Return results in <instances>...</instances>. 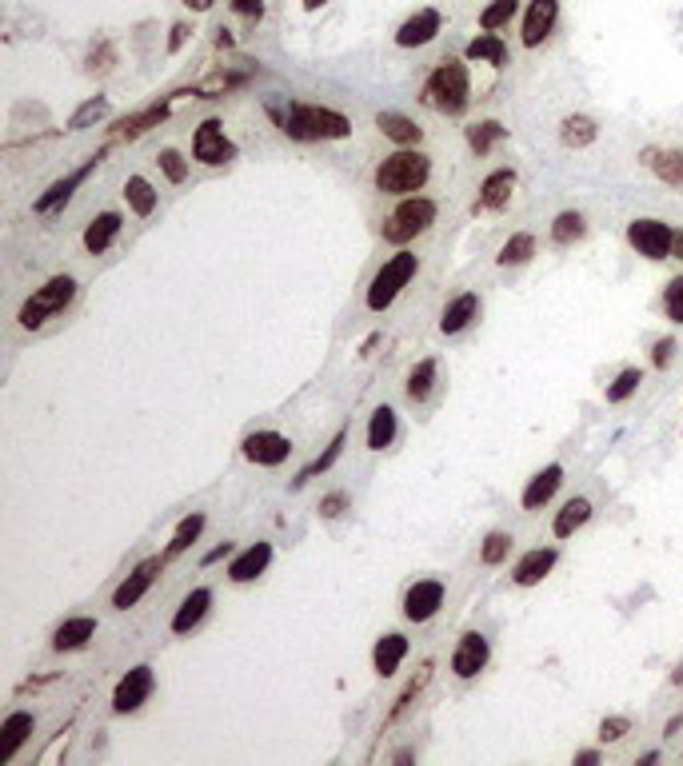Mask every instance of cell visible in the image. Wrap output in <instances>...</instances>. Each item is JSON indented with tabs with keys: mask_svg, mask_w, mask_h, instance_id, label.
<instances>
[{
	"mask_svg": "<svg viewBox=\"0 0 683 766\" xmlns=\"http://www.w3.org/2000/svg\"><path fill=\"white\" fill-rule=\"evenodd\" d=\"M272 113L280 116V128L296 140H344L351 133V124L332 108L320 104H288V113H280L272 104Z\"/></svg>",
	"mask_w": 683,
	"mask_h": 766,
	"instance_id": "1",
	"label": "cell"
},
{
	"mask_svg": "<svg viewBox=\"0 0 683 766\" xmlns=\"http://www.w3.org/2000/svg\"><path fill=\"white\" fill-rule=\"evenodd\" d=\"M424 100L436 113L444 116H460L468 108V68L460 60H444V64L431 73L428 88H424Z\"/></svg>",
	"mask_w": 683,
	"mask_h": 766,
	"instance_id": "2",
	"label": "cell"
},
{
	"mask_svg": "<svg viewBox=\"0 0 683 766\" xmlns=\"http://www.w3.org/2000/svg\"><path fill=\"white\" fill-rule=\"evenodd\" d=\"M428 172H431V164L424 152H396L376 168V188L388 192V196H408V192L424 188Z\"/></svg>",
	"mask_w": 683,
	"mask_h": 766,
	"instance_id": "3",
	"label": "cell"
},
{
	"mask_svg": "<svg viewBox=\"0 0 683 766\" xmlns=\"http://www.w3.org/2000/svg\"><path fill=\"white\" fill-rule=\"evenodd\" d=\"M411 276H416V256H411V251H396V256H391L388 264L376 271V280H371V288H368V308H371V311H384L391 300L400 296V288H404Z\"/></svg>",
	"mask_w": 683,
	"mask_h": 766,
	"instance_id": "4",
	"label": "cell"
},
{
	"mask_svg": "<svg viewBox=\"0 0 683 766\" xmlns=\"http://www.w3.org/2000/svg\"><path fill=\"white\" fill-rule=\"evenodd\" d=\"M73 296H76V280L73 276H53L33 300H28L25 308H20V324H25V328H40L48 316H56V311L64 308Z\"/></svg>",
	"mask_w": 683,
	"mask_h": 766,
	"instance_id": "5",
	"label": "cell"
},
{
	"mask_svg": "<svg viewBox=\"0 0 683 766\" xmlns=\"http://www.w3.org/2000/svg\"><path fill=\"white\" fill-rule=\"evenodd\" d=\"M431 220H436V204H431V200L411 196V200H404V204L391 211V220L384 224V236L391 240V244H408V240H416Z\"/></svg>",
	"mask_w": 683,
	"mask_h": 766,
	"instance_id": "6",
	"label": "cell"
},
{
	"mask_svg": "<svg viewBox=\"0 0 683 766\" xmlns=\"http://www.w3.org/2000/svg\"><path fill=\"white\" fill-rule=\"evenodd\" d=\"M193 152L200 164H228V160L236 156L233 140L224 136V128H220V120H204V124L196 128V140H193Z\"/></svg>",
	"mask_w": 683,
	"mask_h": 766,
	"instance_id": "7",
	"label": "cell"
},
{
	"mask_svg": "<svg viewBox=\"0 0 683 766\" xmlns=\"http://www.w3.org/2000/svg\"><path fill=\"white\" fill-rule=\"evenodd\" d=\"M671 236H676V231H671L668 224H659V220H636V224L628 228L631 248L648 260H664L671 251Z\"/></svg>",
	"mask_w": 683,
	"mask_h": 766,
	"instance_id": "8",
	"label": "cell"
},
{
	"mask_svg": "<svg viewBox=\"0 0 683 766\" xmlns=\"http://www.w3.org/2000/svg\"><path fill=\"white\" fill-rule=\"evenodd\" d=\"M153 667H133L124 674V679L116 683V694H113V707L120 711V714H128V711H136L140 702L153 694Z\"/></svg>",
	"mask_w": 683,
	"mask_h": 766,
	"instance_id": "9",
	"label": "cell"
},
{
	"mask_svg": "<svg viewBox=\"0 0 683 766\" xmlns=\"http://www.w3.org/2000/svg\"><path fill=\"white\" fill-rule=\"evenodd\" d=\"M440 603H444V583L424 579V583H416V587L404 594V614L411 623H428L431 614L440 611Z\"/></svg>",
	"mask_w": 683,
	"mask_h": 766,
	"instance_id": "10",
	"label": "cell"
},
{
	"mask_svg": "<svg viewBox=\"0 0 683 766\" xmlns=\"http://www.w3.org/2000/svg\"><path fill=\"white\" fill-rule=\"evenodd\" d=\"M156 571H160V559H144L140 567L128 574L124 583L116 587V594H113V607L116 611H128V607H136L140 599H144V591L153 587V579H156Z\"/></svg>",
	"mask_w": 683,
	"mask_h": 766,
	"instance_id": "11",
	"label": "cell"
},
{
	"mask_svg": "<svg viewBox=\"0 0 683 766\" xmlns=\"http://www.w3.org/2000/svg\"><path fill=\"white\" fill-rule=\"evenodd\" d=\"M288 451H292V443H288L284 436H276V431H256V436L244 439V456L252 459V463H264V467L284 463Z\"/></svg>",
	"mask_w": 683,
	"mask_h": 766,
	"instance_id": "12",
	"label": "cell"
},
{
	"mask_svg": "<svg viewBox=\"0 0 683 766\" xmlns=\"http://www.w3.org/2000/svg\"><path fill=\"white\" fill-rule=\"evenodd\" d=\"M436 33H440V13L436 8H420L416 16L400 25L396 44L400 48H420V44H428V40H436Z\"/></svg>",
	"mask_w": 683,
	"mask_h": 766,
	"instance_id": "13",
	"label": "cell"
},
{
	"mask_svg": "<svg viewBox=\"0 0 683 766\" xmlns=\"http://www.w3.org/2000/svg\"><path fill=\"white\" fill-rule=\"evenodd\" d=\"M484 663H488V639L484 634H464L456 654H451V671H456L460 679H471V674L484 671Z\"/></svg>",
	"mask_w": 683,
	"mask_h": 766,
	"instance_id": "14",
	"label": "cell"
},
{
	"mask_svg": "<svg viewBox=\"0 0 683 766\" xmlns=\"http://www.w3.org/2000/svg\"><path fill=\"white\" fill-rule=\"evenodd\" d=\"M556 16H559V0H531L528 20H524V44L536 48L556 28Z\"/></svg>",
	"mask_w": 683,
	"mask_h": 766,
	"instance_id": "15",
	"label": "cell"
},
{
	"mask_svg": "<svg viewBox=\"0 0 683 766\" xmlns=\"http://www.w3.org/2000/svg\"><path fill=\"white\" fill-rule=\"evenodd\" d=\"M268 563H272V547H268V543H252V547L228 567V574H233V583H252L256 574H264Z\"/></svg>",
	"mask_w": 683,
	"mask_h": 766,
	"instance_id": "16",
	"label": "cell"
},
{
	"mask_svg": "<svg viewBox=\"0 0 683 766\" xmlns=\"http://www.w3.org/2000/svg\"><path fill=\"white\" fill-rule=\"evenodd\" d=\"M559 483H564V467H559V463H551V467H544L536 479L528 483V491H524V507H528V511L544 507V503H548L551 496H556Z\"/></svg>",
	"mask_w": 683,
	"mask_h": 766,
	"instance_id": "17",
	"label": "cell"
},
{
	"mask_svg": "<svg viewBox=\"0 0 683 766\" xmlns=\"http://www.w3.org/2000/svg\"><path fill=\"white\" fill-rule=\"evenodd\" d=\"M551 567H556V551H551V547H548V551H528V555L516 563L511 579H516L520 587H531V583H539Z\"/></svg>",
	"mask_w": 683,
	"mask_h": 766,
	"instance_id": "18",
	"label": "cell"
},
{
	"mask_svg": "<svg viewBox=\"0 0 683 766\" xmlns=\"http://www.w3.org/2000/svg\"><path fill=\"white\" fill-rule=\"evenodd\" d=\"M28 731H33V714L16 711L5 719V727H0V762H8L16 754V747L28 739Z\"/></svg>",
	"mask_w": 683,
	"mask_h": 766,
	"instance_id": "19",
	"label": "cell"
},
{
	"mask_svg": "<svg viewBox=\"0 0 683 766\" xmlns=\"http://www.w3.org/2000/svg\"><path fill=\"white\" fill-rule=\"evenodd\" d=\"M208 603H213V591L196 587V591L188 594L184 603H180V611H176V619H173V631H176V634H188V631H193V627H196L200 619H204Z\"/></svg>",
	"mask_w": 683,
	"mask_h": 766,
	"instance_id": "20",
	"label": "cell"
},
{
	"mask_svg": "<svg viewBox=\"0 0 683 766\" xmlns=\"http://www.w3.org/2000/svg\"><path fill=\"white\" fill-rule=\"evenodd\" d=\"M93 634H96V623L80 614V619L60 623L56 634H53V647H56V651H76V647H84V643L93 639Z\"/></svg>",
	"mask_w": 683,
	"mask_h": 766,
	"instance_id": "21",
	"label": "cell"
},
{
	"mask_svg": "<svg viewBox=\"0 0 683 766\" xmlns=\"http://www.w3.org/2000/svg\"><path fill=\"white\" fill-rule=\"evenodd\" d=\"M93 168H96V160H88V164L80 168V172L64 176V180H56V184H53V188L45 192V196L36 200V211H56L60 204H68V196H73V188H76V184H80V180H84L88 172H93Z\"/></svg>",
	"mask_w": 683,
	"mask_h": 766,
	"instance_id": "22",
	"label": "cell"
},
{
	"mask_svg": "<svg viewBox=\"0 0 683 766\" xmlns=\"http://www.w3.org/2000/svg\"><path fill=\"white\" fill-rule=\"evenodd\" d=\"M480 311V300L471 296V291H464V296H456L448 304V311H444V319H440V328H444V336H456V331H464L468 324H471V316Z\"/></svg>",
	"mask_w": 683,
	"mask_h": 766,
	"instance_id": "23",
	"label": "cell"
},
{
	"mask_svg": "<svg viewBox=\"0 0 683 766\" xmlns=\"http://www.w3.org/2000/svg\"><path fill=\"white\" fill-rule=\"evenodd\" d=\"M511 188H516V172L511 168H500V172H491L484 180V188H480V208H500L508 204Z\"/></svg>",
	"mask_w": 683,
	"mask_h": 766,
	"instance_id": "24",
	"label": "cell"
},
{
	"mask_svg": "<svg viewBox=\"0 0 683 766\" xmlns=\"http://www.w3.org/2000/svg\"><path fill=\"white\" fill-rule=\"evenodd\" d=\"M408 654V639L404 634H384V639L376 643V654H371V659H376V671L380 674H396V667H400V659H404Z\"/></svg>",
	"mask_w": 683,
	"mask_h": 766,
	"instance_id": "25",
	"label": "cell"
},
{
	"mask_svg": "<svg viewBox=\"0 0 683 766\" xmlns=\"http://www.w3.org/2000/svg\"><path fill=\"white\" fill-rule=\"evenodd\" d=\"M116 231H120V216H116V211H104V216H96L93 224H88V231H84V248H88V251H104V248L116 240Z\"/></svg>",
	"mask_w": 683,
	"mask_h": 766,
	"instance_id": "26",
	"label": "cell"
},
{
	"mask_svg": "<svg viewBox=\"0 0 683 766\" xmlns=\"http://www.w3.org/2000/svg\"><path fill=\"white\" fill-rule=\"evenodd\" d=\"M376 124H380V133H384L388 140H396V144H416V140H420V128L411 124L408 116H400V113H380Z\"/></svg>",
	"mask_w": 683,
	"mask_h": 766,
	"instance_id": "27",
	"label": "cell"
},
{
	"mask_svg": "<svg viewBox=\"0 0 683 766\" xmlns=\"http://www.w3.org/2000/svg\"><path fill=\"white\" fill-rule=\"evenodd\" d=\"M391 439H396V411H391V408H376L371 427H368V447L371 451H384Z\"/></svg>",
	"mask_w": 683,
	"mask_h": 766,
	"instance_id": "28",
	"label": "cell"
},
{
	"mask_svg": "<svg viewBox=\"0 0 683 766\" xmlns=\"http://www.w3.org/2000/svg\"><path fill=\"white\" fill-rule=\"evenodd\" d=\"M508 136V128L500 124V120H484V124H471L468 128V144H471V152H491V148L500 144V140Z\"/></svg>",
	"mask_w": 683,
	"mask_h": 766,
	"instance_id": "29",
	"label": "cell"
},
{
	"mask_svg": "<svg viewBox=\"0 0 683 766\" xmlns=\"http://www.w3.org/2000/svg\"><path fill=\"white\" fill-rule=\"evenodd\" d=\"M468 60H488V64H504V60H508V48H504V40H500L496 33H480V36L468 44Z\"/></svg>",
	"mask_w": 683,
	"mask_h": 766,
	"instance_id": "30",
	"label": "cell"
},
{
	"mask_svg": "<svg viewBox=\"0 0 683 766\" xmlns=\"http://www.w3.org/2000/svg\"><path fill=\"white\" fill-rule=\"evenodd\" d=\"M588 516H591V503H588V499H568V503H564V511L556 516V535H559V539H568L576 527H584Z\"/></svg>",
	"mask_w": 683,
	"mask_h": 766,
	"instance_id": "31",
	"label": "cell"
},
{
	"mask_svg": "<svg viewBox=\"0 0 683 766\" xmlns=\"http://www.w3.org/2000/svg\"><path fill=\"white\" fill-rule=\"evenodd\" d=\"M124 196H128V204H133L136 216H153V208H156V192L153 184H148L144 176H133L124 184Z\"/></svg>",
	"mask_w": 683,
	"mask_h": 766,
	"instance_id": "32",
	"label": "cell"
},
{
	"mask_svg": "<svg viewBox=\"0 0 683 766\" xmlns=\"http://www.w3.org/2000/svg\"><path fill=\"white\" fill-rule=\"evenodd\" d=\"M559 136H564L568 148H584V144H591V140H596V124H591L588 116H568L564 128H559Z\"/></svg>",
	"mask_w": 683,
	"mask_h": 766,
	"instance_id": "33",
	"label": "cell"
},
{
	"mask_svg": "<svg viewBox=\"0 0 683 766\" xmlns=\"http://www.w3.org/2000/svg\"><path fill=\"white\" fill-rule=\"evenodd\" d=\"M431 379H436V359H424L420 368H411V376H408V399H411V403L428 399Z\"/></svg>",
	"mask_w": 683,
	"mask_h": 766,
	"instance_id": "34",
	"label": "cell"
},
{
	"mask_svg": "<svg viewBox=\"0 0 683 766\" xmlns=\"http://www.w3.org/2000/svg\"><path fill=\"white\" fill-rule=\"evenodd\" d=\"M204 531V516H188L184 523L176 527V535H173V543H168V555H180V551H188L196 543V535Z\"/></svg>",
	"mask_w": 683,
	"mask_h": 766,
	"instance_id": "35",
	"label": "cell"
},
{
	"mask_svg": "<svg viewBox=\"0 0 683 766\" xmlns=\"http://www.w3.org/2000/svg\"><path fill=\"white\" fill-rule=\"evenodd\" d=\"M584 236V216L579 211H564V216H556V224H551V240L556 244H571V240Z\"/></svg>",
	"mask_w": 683,
	"mask_h": 766,
	"instance_id": "36",
	"label": "cell"
},
{
	"mask_svg": "<svg viewBox=\"0 0 683 766\" xmlns=\"http://www.w3.org/2000/svg\"><path fill=\"white\" fill-rule=\"evenodd\" d=\"M520 0H496V5L484 8V16H480V25H484V33H496V28H504L511 16H516Z\"/></svg>",
	"mask_w": 683,
	"mask_h": 766,
	"instance_id": "37",
	"label": "cell"
},
{
	"mask_svg": "<svg viewBox=\"0 0 683 766\" xmlns=\"http://www.w3.org/2000/svg\"><path fill=\"white\" fill-rule=\"evenodd\" d=\"M531 251H536V240H531L528 231H520V236H511L504 244V251H500V264H504V268L508 264H524Z\"/></svg>",
	"mask_w": 683,
	"mask_h": 766,
	"instance_id": "38",
	"label": "cell"
},
{
	"mask_svg": "<svg viewBox=\"0 0 683 766\" xmlns=\"http://www.w3.org/2000/svg\"><path fill=\"white\" fill-rule=\"evenodd\" d=\"M656 172L668 180V184H683V152H664L656 160Z\"/></svg>",
	"mask_w": 683,
	"mask_h": 766,
	"instance_id": "39",
	"label": "cell"
},
{
	"mask_svg": "<svg viewBox=\"0 0 683 766\" xmlns=\"http://www.w3.org/2000/svg\"><path fill=\"white\" fill-rule=\"evenodd\" d=\"M636 388H639V371H636V368H628V371H619V379L608 388V399H611V403H619V399H628Z\"/></svg>",
	"mask_w": 683,
	"mask_h": 766,
	"instance_id": "40",
	"label": "cell"
},
{
	"mask_svg": "<svg viewBox=\"0 0 683 766\" xmlns=\"http://www.w3.org/2000/svg\"><path fill=\"white\" fill-rule=\"evenodd\" d=\"M340 447H344V436H336V439H332V447H328V451H324V456H320V459H312V463H308V467H304V471H300V479H296V483H304V479H312V476H316V471H324V467H332V463H336V456H340Z\"/></svg>",
	"mask_w": 683,
	"mask_h": 766,
	"instance_id": "41",
	"label": "cell"
},
{
	"mask_svg": "<svg viewBox=\"0 0 683 766\" xmlns=\"http://www.w3.org/2000/svg\"><path fill=\"white\" fill-rule=\"evenodd\" d=\"M160 168H164V176L173 180V184H180V180L188 176V164H184V156H180V152H173V148H168V152H160Z\"/></svg>",
	"mask_w": 683,
	"mask_h": 766,
	"instance_id": "42",
	"label": "cell"
},
{
	"mask_svg": "<svg viewBox=\"0 0 683 766\" xmlns=\"http://www.w3.org/2000/svg\"><path fill=\"white\" fill-rule=\"evenodd\" d=\"M664 308H668V316L676 319V324H683V276H679V280H671V284H668Z\"/></svg>",
	"mask_w": 683,
	"mask_h": 766,
	"instance_id": "43",
	"label": "cell"
},
{
	"mask_svg": "<svg viewBox=\"0 0 683 766\" xmlns=\"http://www.w3.org/2000/svg\"><path fill=\"white\" fill-rule=\"evenodd\" d=\"M104 113H108V104H104V100H88V104L80 108V113H76L73 120H68V128H88V124H93V120H100Z\"/></svg>",
	"mask_w": 683,
	"mask_h": 766,
	"instance_id": "44",
	"label": "cell"
},
{
	"mask_svg": "<svg viewBox=\"0 0 683 766\" xmlns=\"http://www.w3.org/2000/svg\"><path fill=\"white\" fill-rule=\"evenodd\" d=\"M508 547H511V539L504 535V531H496V535H488L484 543V563H500L508 555Z\"/></svg>",
	"mask_w": 683,
	"mask_h": 766,
	"instance_id": "45",
	"label": "cell"
},
{
	"mask_svg": "<svg viewBox=\"0 0 683 766\" xmlns=\"http://www.w3.org/2000/svg\"><path fill=\"white\" fill-rule=\"evenodd\" d=\"M233 8L240 16H248V20H260L264 16V5H260V0H233Z\"/></svg>",
	"mask_w": 683,
	"mask_h": 766,
	"instance_id": "46",
	"label": "cell"
},
{
	"mask_svg": "<svg viewBox=\"0 0 683 766\" xmlns=\"http://www.w3.org/2000/svg\"><path fill=\"white\" fill-rule=\"evenodd\" d=\"M671 356H676V339H659V344H656V356H651V359H656V368H668Z\"/></svg>",
	"mask_w": 683,
	"mask_h": 766,
	"instance_id": "47",
	"label": "cell"
},
{
	"mask_svg": "<svg viewBox=\"0 0 683 766\" xmlns=\"http://www.w3.org/2000/svg\"><path fill=\"white\" fill-rule=\"evenodd\" d=\"M624 731H628V719H608L599 734H604V739H624Z\"/></svg>",
	"mask_w": 683,
	"mask_h": 766,
	"instance_id": "48",
	"label": "cell"
},
{
	"mask_svg": "<svg viewBox=\"0 0 683 766\" xmlns=\"http://www.w3.org/2000/svg\"><path fill=\"white\" fill-rule=\"evenodd\" d=\"M344 503H348L344 496H328L324 503H320V511H324V516H328V519H332V516H340V507H344Z\"/></svg>",
	"mask_w": 683,
	"mask_h": 766,
	"instance_id": "49",
	"label": "cell"
},
{
	"mask_svg": "<svg viewBox=\"0 0 683 766\" xmlns=\"http://www.w3.org/2000/svg\"><path fill=\"white\" fill-rule=\"evenodd\" d=\"M228 551H233V543H220V547H213V551H208V555H204V563H216V559H224Z\"/></svg>",
	"mask_w": 683,
	"mask_h": 766,
	"instance_id": "50",
	"label": "cell"
},
{
	"mask_svg": "<svg viewBox=\"0 0 683 766\" xmlns=\"http://www.w3.org/2000/svg\"><path fill=\"white\" fill-rule=\"evenodd\" d=\"M671 256L683 260V236H671Z\"/></svg>",
	"mask_w": 683,
	"mask_h": 766,
	"instance_id": "51",
	"label": "cell"
},
{
	"mask_svg": "<svg viewBox=\"0 0 683 766\" xmlns=\"http://www.w3.org/2000/svg\"><path fill=\"white\" fill-rule=\"evenodd\" d=\"M188 8H196V13H204V8H213V0H184Z\"/></svg>",
	"mask_w": 683,
	"mask_h": 766,
	"instance_id": "52",
	"label": "cell"
},
{
	"mask_svg": "<svg viewBox=\"0 0 683 766\" xmlns=\"http://www.w3.org/2000/svg\"><path fill=\"white\" fill-rule=\"evenodd\" d=\"M320 5H324V0H304V8H320Z\"/></svg>",
	"mask_w": 683,
	"mask_h": 766,
	"instance_id": "53",
	"label": "cell"
}]
</instances>
